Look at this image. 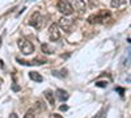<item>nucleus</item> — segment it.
<instances>
[{
	"label": "nucleus",
	"instance_id": "obj_1",
	"mask_svg": "<svg viewBox=\"0 0 131 118\" xmlns=\"http://www.w3.org/2000/svg\"><path fill=\"white\" fill-rule=\"evenodd\" d=\"M109 17H110V12H107V10H101V12H98L96 15L89 16L88 17V23L89 24H102Z\"/></svg>",
	"mask_w": 131,
	"mask_h": 118
},
{
	"label": "nucleus",
	"instance_id": "obj_2",
	"mask_svg": "<svg viewBox=\"0 0 131 118\" xmlns=\"http://www.w3.org/2000/svg\"><path fill=\"white\" fill-rule=\"evenodd\" d=\"M17 45H18L21 52L25 54V55H29V54H31V52L34 51V46H33V44L29 42L28 39H25V38H20L18 42H17Z\"/></svg>",
	"mask_w": 131,
	"mask_h": 118
},
{
	"label": "nucleus",
	"instance_id": "obj_3",
	"mask_svg": "<svg viewBox=\"0 0 131 118\" xmlns=\"http://www.w3.org/2000/svg\"><path fill=\"white\" fill-rule=\"evenodd\" d=\"M57 7H58V10L60 13H63L64 16H70L73 12V9H72V7H71L68 0H58Z\"/></svg>",
	"mask_w": 131,
	"mask_h": 118
},
{
	"label": "nucleus",
	"instance_id": "obj_4",
	"mask_svg": "<svg viewBox=\"0 0 131 118\" xmlns=\"http://www.w3.org/2000/svg\"><path fill=\"white\" fill-rule=\"evenodd\" d=\"M29 25L34 26L36 29H39L42 26V16L39 12H34L29 17Z\"/></svg>",
	"mask_w": 131,
	"mask_h": 118
},
{
	"label": "nucleus",
	"instance_id": "obj_5",
	"mask_svg": "<svg viewBox=\"0 0 131 118\" xmlns=\"http://www.w3.org/2000/svg\"><path fill=\"white\" fill-rule=\"evenodd\" d=\"M16 60H17L20 64H23V66H42V64L47 63V60H46V59H43V58H36L34 60H31V62L23 60V59H20V58H17Z\"/></svg>",
	"mask_w": 131,
	"mask_h": 118
},
{
	"label": "nucleus",
	"instance_id": "obj_6",
	"mask_svg": "<svg viewBox=\"0 0 131 118\" xmlns=\"http://www.w3.org/2000/svg\"><path fill=\"white\" fill-rule=\"evenodd\" d=\"M49 36H50L51 41H58L60 38V30H59V26L57 24L50 25V28H49Z\"/></svg>",
	"mask_w": 131,
	"mask_h": 118
},
{
	"label": "nucleus",
	"instance_id": "obj_7",
	"mask_svg": "<svg viewBox=\"0 0 131 118\" xmlns=\"http://www.w3.org/2000/svg\"><path fill=\"white\" fill-rule=\"evenodd\" d=\"M72 9H76L78 12H85L86 10V4L84 0H71L70 2Z\"/></svg>",
	"mask_w": 131,
	"mask_h": 118
},
{
	"label": "nucleus",
	"instance_id": "obj_8",
	"mask_svg": "<svg viewBox=\"0 0 131 118\" xmlns=\"http://www.w3.org/2000/svg\"><path fill=\"white\" fill-rule=\"evenodd\" d=\"M59 26L64 30V31H70L71 26H72V21L70 18H66V17H62L59 20Z\"/></svg>",
	"mask_w": 131,
	"mask_h": 118
},
{
	"label": "nucleus",
	"instance_id": "obj_9",
	"mask_svg": "<svg viewBox=\"0 0 131 118\" xmlns=\"http://www.w3.org/2000/svg\"><path fill=\"white\" fill-rule=\"evenodd\" d=\"M43 94H45L46 100L49 101V104H50L51 106H54V105H55V99H54V94H52V92H51V91L46 89L45 92H43Z\"/></svg>",
	"mask_w": 131,
	"mask_h": 118
},
{
	"label": "nucleus",
	"instance_id": "obj_10",
	"mask_svg": "<svg viewBox=\"0 0 131 118\" xmlns=\"http://www.w3.org/2000/svg\"><path fill=\"white\" fill-rule=\"evenodd\" d=\"M29 78H30L31 80L37 81V83H41V81L43 80V78L39 75V72H36V71H31V72H29Z\"/></svg>",
	"mask_w": 131,
	"mask_h": 118
},
{
	"label": "nucleus",
	"instance_id": "obj_11",
	"mask_svg": "<svg viewBox=\"0 0 131 118\" xmlns=\"http://www.w3.org/2000/svg\"><path fill=\"white\" fill-rule=\"evenodd\" d=\"M57 96H58V99L60 100V101H67L68 100V93L66 92V91H63V89H58L57 91Z\"/></svg>",
	"mask_w": 131,
	"mask_h": 118
},
{
	"label": "nucleus",
	"instance_id": "obj_12",
	"mask_svg": "<svg viewBox=\"0 0 131 118\" xmlns=\"http://www.w3.org/2000/svg\"><path fill=\"white\" fill-rule=\"evenodd\" d=\"M52 75H54V76H58V78H60V79H63V78H66V76H67V70H60V71H52L51 72Z\"/></svg>",
	"mask_w": 131,
	"mask_h": 118
},
{
	"label": "nucleus",
	"instance_id": "obj_13",
	"mask_svg": "<svg viewBox=\"0 0 131 118\" xmlns=\"http://www.w3.org/2000/svg\"><path fill=\"white\" fill-rule=\"evenodd\" d=\"M41 50L45 52V54H52V49L50 47V45H47V44H42V46H41Z\"/></svg>",
	"mask_w": 131,
	"mask_h": 118
},
{
	"label": "nucleus",
	"instance_id": "obj_14",
	"mask_svg": "<svg viewBox=\"0 0 131 118\" xmlns=\"http://www.w3.org/2000/svg\"><path fill=\"white\" fill-rule=\"evenodd\" d=\"M126 3V0H112V7L113 8H119Z\"/></svg>",
	"mask_w": 131,
	"mask_h": 118
},
{
	"label": "nucleus",
	"instance_id": "obj_15",
	"mask_svg": "<svg viewBox=\"0 0 131 118\" xmlns=\"http://www.w3.org/2000/svg\"><path fill=\"white\" fill-rule=\"evenodd\" d=\"M24 118H34V109H29Z\"/></svg>",
	"mask_w": 131,
	"mask_h": 118
},
{
	"label": "nucleus",
	"instance_id": "obj_16",
	"mask_svg": "<svg viewBox=\"0 0 131 118\" xmlns=\"http://www.w3.org/2000/svg\"><path fill=\"white\" fill-rule=\"evenodd\" d=\"M96 85H97V87H101V88H105L106 85H107V83L106 81H97Z\"/></svg>",
	"mask_w": 131,
	"mask_h": 118
},
{
	"label": "nucleus",
	"instance_id": "obj_17",
	"mask_svg": "<svg viewBox=\"0 0 131 118\" xmlns=\"http://www.w3.org/2000/svg\"><path fill=\"white\" fill-rule=\"evenodd\" d=\"M59 110L60 112H66V110H68V106L67 105H62L60 108H59Z\"/></svg>",
	"mask_w": 131,
	"mask_h": 118
},
{
	"label": "nucleus",
	"instance_id": "obj_18",
	"mask_svg": "<svg viewBox=\"0 0 131 118\" xmlns=\"http://www.w3.org/2000/svg\"><path fill=\"white\" fill-rule=\"evenodd\" d=\"M9 118H18V115H17L16 113H12V114L9 115Z\"/></svg>",
	"mask_w": 131,
	"mask_h": 118
},
{
	"label": "nucleus",
	"instance_id": "obj_19",
	"mask_svg": "<svg viewBox=\"0 0 131 118\" xmlns=\"http://www.w3.org/2000/svg\"><path fill=\"white\" fill-rule=\"evenodd\" d=\"M13 91H20V87H18V85H13Z\"/></svg>",
	"mask_w": 131,
	"mask_h": 118
},
{
	"label": "nucleus",
	"instance_id": "obj_20",
	"mask_svg": "<svg viewBox=\"0 0 131 118\" xmlns=\"http://www.w3.org/2000/svg\"><path fill=\"white\" fill-rule=\"evenodd\" d=\"M52 118H63V117L59 115V114H52Z\"/></svg>",
	"mask_w": 131,
	"mask_h": 118
},
{
	"label": "nucleus",
	"instance_id": "obj_21",
	"mask_svg": "<svg viewBox=\"0 0 131 118\" xmlns=\"http://www.w3.org/2000/svg\"><path fill=\"white\" fill-rule=\"evenodd\" d=\"M0 46H2V37H0Z\"/></svg>",
	"mask_w": 131,
	"mask_h": 118
}]
</instances>
